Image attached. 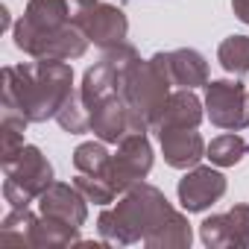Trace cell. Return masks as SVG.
Masks as SVG:
<instances>
[{"mask_svg": "<svg viewBox=\"0 0 249 249\" xmlns=\"http://www.w3.org/2000/svg\"><path fill=\"white\" fill-rule=\"evenodd\" d=\"M97 231L108 246L144 243L150 249H188L194 240L188 217L176 211L156 185L147 182H138L114 208H106L97 217Z\"/></svg>", "mask_w": 249, "mask_h": 249, "instance_id": "1", "label": "cell"}, {"mask_svg": "<svg viewBox=\"0 0 249 249\" xmlns=\"http://www.w3.org/2000/svg\"><path fill=\"white\" fill-rule=\"evenodd\" d=\"M3 103L0 108L18 111L30 123H44L73 94V68L62 59H36L3 68Z\"/></svg>", "mask_w": 249, "mask_h": 249, "instance_id": "2", "label": "cell"}, {"mask_svg": "<svg viewBox=\"0 0 249 249\" xmlns=\"http://www.w3.org/2000/svg\"><path fill=\"white\" fill-rule=\"evenodd\" d=\"M15 47L33 59H82L88 36L73 24L71 0H30L24 18L12 27Z\"/></svg>", "mask_w": 249, "mask_h": 249, "instance_id": "3", "label": "cell"}, {"mask_svg": "<svg viewBox=\"0 0 249 249\" xmlns=\"http://www.w3.org/2000/svg\"><path fill=\"white\" fill-rule=\"evenodd\" d=\"M170 79L164 76V71L153 62V59H135L126 73L120 79V97L126 103L132 120H135V129L138 132H150L156 129V123L170 100Z\"/></svg>", "mask_w": 249, "mask_h": 249, "instance_id": "4", "label": "cell"}, {"mask_svg": "<svg viewBox=\"0 0 249 249\" xmlns=\"http://www.w3.org/2000/svg\"><path fill=\"white\" fill-rule=\"evenodd\" d=\"M3 164V199L12 208H30L33 199H38L56 179L53 164L36 144H24L18 156H12Z\"/></svg>", "mask_w": 249, "mask_h": 249, "instance_id": "5", "label": "cell"}, {"mask_svg": "<svg viewBox=\"0 0 249 249\" xmlns=\"http://www.w3.org/2000/svg\"><path fill=\"white\" fill-rule=\"evenodd\" d=\"M135 59H138V50L132 44H126V41L117 44V47H111V50H103V59L85 71L82 85H79V97L88 106V111L100 100H106L111 94H120V79H123L126 68Z\"/></svg>", "mask_w": 249, "mask_h": 249, "instance_id": "6", "label": "cell"}, {"mask_svg": "<svg viewBox=\"0 0 249 249\" xmlns=\"http://www.w3.org/2000/svg\"><path fill=\"white\" fill-rule=\"evenodd\" d=\"M205 117L217 129L240 132L249 126V91L237 79H208Z\"/></svg>", "mask_w": 249, "mask_h": 249, "instance_id": "7", "label": "cell"}, {"mask_svg": "<svg viewBox=\"0 0 249 249\" xmlns=\"http://www.w3.org/2000/svg\"><path fill=\"white\" fill-rule=\"evenodd\" d=\"M153 170V144L147 132H132L117 144V153L108 164V182L117 194H126L138 182H144Z\"/></svg>", "mask_w": 249, "mask_h": 249, "instance_id": "8", "label": "cell"}, {"mask_svg": "<svg viewBox=\"0 0 249 249\" xmlns=\"http://www.w3.org/2000/svg\"><path fill=\"white\" fill-rule=\"evenodd\" d=\"M73 24L100 50H111V47L123 44L126 41V33H129V21L123 15V9L111 6V3H103V0H94L88 6H76L73 9Z\"/></svg>", "mask_w": 249, "mask_h": 249, "instance_id": "9", "label": "cell"}, {"mask_svg": "<svg viewBox=\"0 0 249 249\" xmlns=\"http://www.w3.org/2000/svg\"><path fill=\"white\" fill-rule=\"evenodd\" d=\"M226 188H229V182L214 164H208V167L196 164L179 179L176 196H179V205L188 214H199V211H208L214 202H220Z\"/></svg>", "mask_w": 249, "mask_h": 249, "instance_id": "10", "label": "cell"}, {"mask_svg": "<svg viewBox=\"0 0 249 249\" xmlns=\"http://www.w3.org/2000/svg\"><path fill=\"white\" fill-rule=\"evenodd\" d=\"M153 62L164 71L170 85L176 88H205L208 85V62L194 47H179L170 53H156Z\"/></svg>", "mask_w": 249, "mask_h": 249, "instance_id": "11", "label": "cell"}, {"mask_svg": "<svg viewBox=\"0 0 249 249\" xmlns=\"http://www.w3.org/2000/svg\"><path fill=\"white\" fill-rule=\"evenodd\" d=\"M38 211L44 217H53L59 223L76 226L82 229L88 220V199L82 196V191L76 185L68 182H53L41 196H38Z\"/></svg>", "mask_w": 249, "mask_h": 249, "instance_id": "12", "label": "cell"}, {"mask_svg": "<svg viewBox=\"0 0 249 249\" xmlns=\"http://www.w3.org/2000/svg\"><path fill=\"white\" fill-rule=\"evenodd\" d=\"M91 132L103 141V144H120L126 135L138 132L135 129V120L123 103L120 94H111L106 100H100L91 108Z\"/></svg>", "mask_w": 249, "mask_h": 249, "instance_id": "13", "label": "cell"}, {"mask_svg": "<svg viewBox=\"0 0 249 249\" xmlns=\"http://www.w3.org/2000/svg\"><path fill=\"white\" fill-rule=\"evenodd\" d=\"M161 156L173 170H191L205 159V141L196 129H159Z\"/></svg>", "mask_w": 249, "mask_h": 249, "instance_id": "14", "label": "cell"}, {"mask_svg": "<svg viewBox=\"0 0 249 249\" xmlns=\"http://www.w3.org/2000/svg\"><path fill=\"white\" fill-rule=\"evenodd\" d=\"M205 117V103L191 91V88H179L170 94L159 123H156V132L159 129H196Z\"/></svg>", "mask_w": 249, "mask_h": 249, "instance_id": "15", "label": "cell"}, {"mask_svg": "<svg viewBox=\"0 0 249 249\" xmlns=\"http://www.w3.org/2000/svg\"><path fill=\"white\" fill-rule=\"evenodd\" d=\"M71 243H82L79 240V229L76 226H68V223H59L53 217L38 214L30 223V229H27V246L59 249V246H71Z\"/></svg>", "mask_w": 249, "mask_h": 249, "instance_id": "16", "label": "cell"}, {"mask_svg": "<svg viewBox=\"0 0 249 249\" xmlns=\"http://www.w3.org/2000/svg\"><path fill=\"white\" fill-rule=\"evenodd\" d=\"M246 153H249V144H246L237 132H226V135L214 138V141L205 147V159H208L214 167H234Z\"/></svg>", "mask_w": 249, "mask_h": 249, "instance_id": "17", "label": "cell"}, {"mask_svg": "<svg viewBox=\"0 0 249 249\" xmlns=\"http://www.w3.org/2000/svg\"><path fill=\"white\" fill-rule=\"evenodd\" d=\"M108 164H111V156L103 147V141H85V144H79L73 150V167H76V173L108 179Z\"/></svg>", "mask_w": 249, "mask_h": 249, "instance_id": "18", "label": "cell"}, {"mask_svg": "<svg viewBox=\"0 0 249 249\" xmlns=\"http://www.w3.org/2000/svg\"><path fill=\"white\" fill-rule=\"evenodd\" d=\"M217 62L226 73L246 76L249 73V36H229L217 47Z\"/></svg>", "mask_w": 249, "mask_h": 249, "instance_id": "19", "label": "cell"}, {"mask_svg": "<svg viewBox=\"0 0 249 249\" xmlns=\"http://www.w3.org/2000/svg\"><path fill=\"white\" fill-rule=\"evenodd\" d=\"M27 117H21L18 111H6L0 108V135H3V153H0V161H9L12 156L21 153L24 147V132H27Z\"/></svg>", "mask_w": 249, "mask_h": 249, "instance_id": "20", "label": "cell"}, {"mask_svg": "<svg viewBox=\"0 0 249 249\" xmlns=\"http://www.w3.org/2000/svg\"><path fill=\"white\" fill-rule=\"evenodd\" d=\"M56 123H59V126H62L68 135H82V132H91V111H88V106L82 103L79 91H73V94H71V100L59 108Z\"/></svg>", "mask_w": 249, "mask_h": 249, "instance_id": "21", "label": "cell"}, {"mask_svg": "<svg viewBox=\"0 0 249 249\" xmlns=\"http://www.w3.org/2000/svg\"><path fill=\"white\" fill-rule=\"evenodd\" d=\"M73 185H76V188L82 191V196H85L88 202H94V205H108V202H114V196H117L114 185H111L108 179H103V176H85V173H76Z\"/></svg>", "mask_w": 249, "mask_h": 249, "instance_id": "22", "label": "cell"}, {"mask_svg": "<svg viewBox=\"0 0 249 249\" xmlns=\"http://www.w3.org/2000/svg\"><path fill=\"white\" fill-rule=\"evenodd\" d=\"M199 240H202L208 249H229V246H231L229 217H226V214H211L208 220H202V226H199Z\"/></svg>", "mask_w": 249, "mask_h": 249, "instance_id": "23", "label": "cell"}, {"mask_svg": "<svg viewBox=\"0 0 249 249\" xmlns=\"http://www.w3.org/2000/svg\"><path fill=\"white\" fill-rule=\"evenodd\" d=\"M229 217V234H231V246L243 249L249 246V205H234L226 211Z\"/></svg>", "mask_w": 249, "mask_h": 249, "instance_id": "24", "label": "cell"}, {"mask_svg": "<svg viewBox=\"0 0 249 249\" xmlns=\"http://www.w3.org/2000/svg\"><path fill=\"white\" fill-rule=\"evenodd\" d=\"M231 12L237 15V21L249 27V0H231Z\"/></svg>", "mask_w": 249, "mask_h": 249, "instance_id": "25", "label": "cell"}, {"mask_svg": "<svg viewBox=\"0 0 249 249\" xmlns=\"http://www.w3.org/2000/svg\"><path fill=\"white\" fill-rule=\"evenodd\" d=\"M0 30H9V9L0 6Z\"/></svg>", "mask_w": 249, "mask_h": 249, "instance_id": "26", "label": "cell"}]
</instances>
